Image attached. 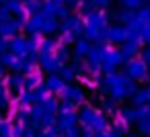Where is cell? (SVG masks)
<instances>
[{
    "label": "cell",
    "mask_w": 150,
    "mask_h": 137,
    "mask_svg": "<svg viewBox=\"0 0 150 137\" xmlns=\"http://www.w3.org/2000/svg\"><path fill=\"white\" fill-rule=\"evenodd\" d=\"M25 27V21L21 19H8V21H2L0 23V37L4 39H11V37H17V33Z\"/></svg>",
    "instance_id": "6da1fadb"
},
{
    "label": "cell",
    "mask_w": 150,
    "mask_h": 137,
    "mask_svg": "<svg viewBox=\"0 0 150 137\" xmlns=\"http://www.w3.org/2000/svg\"><path fill=\"white\" fill-rule=\"evenodd\" d=\"M8 51L11 53H15L17 57H27V55H31V51H29V43H27V39L25 37H13L11 41H8Z\"/></svg>",
    "instance_id": "7a4b0ae2"
},
{
    "label": "cell",
    "mask_w": 150,
    "mask_h": 137,
    "mask_svg": "<svg viewBox=\"0 0 150 137\" xmlns=\"http://www.w3.org/2000/svg\"><path fill=\"white\" fill-rule=\"evenodd\" d=\"M6 88L13 90V92H23L25 90V76L19 74V72H13L6 78Z\"/></svg>",
    "instance_id": "3957f363"
},
{
    "label": "cell",
    "mask_w": 150,
    "mask_h": 137,
    "mask_svg": "<svg viewBox=\"0 0 150 137\" xmlns=\"http://www.w3.org/2000/svg\"><path fill=\"white\" fill-rule=\"evenodd\" d=\"M39 62H41V68L47 70V72H56L60 68V64H62L54 53H41V59Z\"/></svg>",
    "instance_id": "277c9868"
},
{
    "label": "cell",
    "mask_w": 150,
    "mask_h": 137,
    "mask_svg": "<svg viewBox=\"0 0 150 137\" xmlns=\"http://www.w3.org/2000/svg\"><path fill=\"white\" fill-rule=\"evenodd\" d=\"M62 31H64V33H66L68 37H70V35L74 37V35H78V33L82 31V25H80V21H78L76 17H72V19H68V21L64 23Z\"/></svg>",
    "instance_id": "5b68a950"
},
{
    "label": "cell",
    "mask_w": 150,
    "mask_h": 137,
    "mask_svg": "<svg viewBox=\"0 0 150 137\" xmlns=\"http://www.w3.org/2000/svg\"><path fill=\"white\" fill-rule=\"evenodd\" d=\"M4 6L11 10V15H17V17H19L21 13H25V6L19 2V0H8V2H6Z\"/></svg>",
    "instance_id": "8992f818"
},
{
    "label": "cell",
    "mask_w": 150,
    "mask_h": 137,
    "mask_svg": "<svg viewBox=\"0 0 150 137\" xmlns=\"http://www.w3.org/2000/svg\"><path fill=\"white\" fill-rule=\"evenodd\" d=\"M23 6H25L27 15H37L41 10V2H39V0H29V2H25Z\"/></svg>",
    "instance_id": "52a82bcc"
},
{
    "label": "cell",
    "mask_w": 150,
    "mask_h": 137,
    "mask_svg": "<svg viewBox=\"0 0 150 137\" xmlns=\"http://www.w3.org/2000/svg\"><path fill=\"white\" fill-rule=\"evenodd\" d=\"M19 102H21L23 106H27V104H31V102H35V96H33V90H23V92H21V96H19Z\"/></svg>",
    "instance_id": "ba28073f"
},
{
    "label": "cell",
    "mask_w": 150,
    "mask_h": 137,
    "mask_svg": "<svg viewBox=\"0 0 150 137\" xmlns=\"http://www.w3.org/2000/svg\"><path fill=\"white\" fill-rule=\"evenodd\" d=\"M54 47H56V43H54L52 39H43V41H39V49H41V53H52Z\"/></svg>",
    "instance_id": "9c48e42d"
},
{
    "label": "cell",
    "mask_w": 150,
    "mask_h": 137,
    "mask_svg": "<svg viewBox=\"0 0 150 137\" xmlns=\"http://www.w3.org/2000/svg\"><path fill=\"white\" fill-rule=\"evenodd\" d=\"M45 88H50V90H60V88H62V80H60L58 76H50Z\"/></svg>",
    "instance_id": "30bf717a"
},
{
    "label": "cell",
    "mask_w": 150,
    "mask_h": 137,
    "mask_svg": "<svg viewBox=\"0 0 150 137\" xmlns=\"http://www.w3.org/2000/svg\"><path fill=\"white\" fill-rule=\"evenodd\" d=\"M11 131H13V125L2 121L0 123V137H11Z\"/></svg>",
    "instance_id": "8fae6325"
},
{
    "label": "cell",
    "mask_w": 150,
    "mask_h": 137,
    "mask_svg": "<svg viewBox=\"0 0 150 137\" xmlns=\"http://www.w3.org/2000/svg\"><path fill=\"white\" fill-rule=\"evenodd\" d=\"M86 51H88V45H86L84 41H78V43L74 45V53H76L78 57H80V55H84Z\"/></svg>",
    "instance_id": "7c38bea8"
},
{
    "label": "cell",
    "mask_w": 150,
    "mask_h": 137,
    "mask_svg": "<svg viewBox=\"0 0 150 137\" xmlns=\"http://www.w3.org/2000/svg\"><path fill=\"white\" fill-rule=\"evenodd\" d=\"M8 94H6V90L2 92V94H0V110H4V108H8Z\"/></svg>",
    "instance_id": "4fadbf2b"
},
{
    "label": "cell",
    "mask_w": 150,
    "mask_h": 137,
    "mask_svg": "<svg viewBox=\"0 0 150 137\" xmlns=\"http://www.w3.org/2000/svg\"><path fill=\"white\" fill-rule=\"evenodd\" d=\"M119 2H121L123 6H127V8H136V6H140V0H119Z\"/></svg>",
    "instance_id": "5bb4252c"
},
{
    "label": "cell",
    "mask_w": 150,
    "mask_h": 137,
    "mask_svg": "<svg viewBox=\"0 0 150 137\" xmlns=\"http://www.w3.org/2000/svg\"><path fill=\"white\" fill-rule=\"evenodd\" d=\"M4 51H8V39L0 37V55H2Z\"/></svg>",
    "instance_id": "9a60e30c"
},
{
    "label": "cell",
    "mask_w": 150,
    "mask_h": 137,
    "mask_svg": "<svg viewBox=\"0 0 150 137\" xmlns=\"http://www.w3.org/2000/svg\"><path fill=\"white\" fill-rule=\"evenodd\" d=\"M4 76V66H2V62H0V78Z\"/></svg>",
    "instance_id": "2e32d148"
},
{
    "label": "cell",
    "mask_w": 150,
    "mask_h": 137,
    "mask_svg": "<svg viewBox=\"0 0 150 137\" xmlns=\"http://www.w3.org/2000/svg\"><path fill=\"white\" fill-rule=\"evenodd\" d=\"M4 92V86H2V82H0V94H2Z\"/></svg>",
    "instance_id": "e0dca14e"
},
{
    "label": "cell",
    "mask_w": 150,
    "mask_h": 137,
    "mask_svg": "<svg viewBox=\"0 0 150 137\" xmlns=\"http://www.w3.org/2000/svg\"><path fill=\"white\" fill-rule=\"evenodd\" d=\"M6 2H8V0H0V4H6Z\"/></svg>",
    "instance_id": "ac0fdd59"
},
{
    "label": "cell",
    "mask_w": 150,
    "mask_h": 137,
    "mask_svg": "<svg viewBox=\"0 0 150 137\" xmlns=\"http://www.w3.org/2000/svg\"><path fill=\"white\" fill-rule=\"evenodd\" d=\"M19 2H21V4H25V2H29V0H19Z\"/></svg>",
    "instance_id": "d6986e66"
},
{
    "label": "cell",
    "mask_w": 150,
    "mask_h": 137,
    "mask_svg": "<svg viewBox=\"0 0 150 137\" xmlns=\"http://www.w3.org/2000/svg\"><path fill=\"white\" fill-rule=\"evenodd\" d=\"M0 123H2V113H0Z\"/></svg>",
    "instance_id": "ffe728a7"
},
{
    "label": "cell",
    "mask_w": 150,
    "mask_h": 137,
    "mask_svg": "<svg viewBox=\"0 0 150 137\" xmlns=\"http://www.w3.org/2000/svg\"><path fill=\"white\" fill-rule=\"evenodd\" d=\"M0 8H2V4H0Z\"/></svg>",
    "instance_id": "44dd1931"
}]
</instances>
